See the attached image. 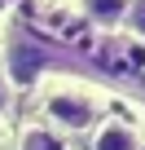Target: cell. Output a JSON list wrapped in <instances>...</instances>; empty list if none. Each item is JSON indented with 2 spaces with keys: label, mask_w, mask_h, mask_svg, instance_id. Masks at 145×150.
<instances>
[{
  "label": "cell",
  "mask_w": 145,
  "mask_h": 150,
  "mask_svg": "<svg viewBox=\"0 0 145 150\" xmlns=\"http://www.w3.org/2000/svg\"><path fill=\"white\" fill-rule=\"evenodd\" d=\"M44 110H48L53 124H62V128H70V132L92 128V119H97V102H92L88 93H70V88H57V93L44 102Z\"/></svg>",
  "instance_id": "6da1fadb"
},
{
  "label": "cell",
  "mask_w": 145,
  "mask_h": 150,
  "mask_svg": "<svg viewBox=\"0 0 145 150\" xmlns=\"http://www.w3.org/2000/svg\"><path fill=\"white\" fill-rule=\"evenodd\" d=\"M5 71H9V80H13V84H35V80H40V71H44V49L31 44V40L9 44V62H5Z\"/></svg>",
  "instance_id": "7a4b0ae2"
},
{
  "label": "cell",
  "mask_w": 145,
  "mask_h": 150,
  "mask_svg": "<svg viewBox=\"0 0 145 150\" xmlns=\"http://www.w3.org/2000/svg\"><path fill=\"white\" fill-rule=\"evenodd\" d=\"M92 150H141V146H136V132L127 124H101L92 137Z\"/></svg>",
  "instance_id": "3957f363"
},
{
  "label": "cell",
  "mask_w": 145,
  "mask_h": 150,
  "mask_svg": "<svg viewBox=\"0 0 145 150\" xmlns=\"http://www.w3.org/2000/svg\"><path fill=\"white\" fill-rule=\"evenodd\" d=\"M127 5H132V0H84V13L97 27H114V22L127 18Z\"/></svg>",
  "instance_id": "277c9868"
},
{
  "label": "cell",
  "mask_w": 145,
  "mask_h": 150,
  "mask_svg": "<svg viewBox=\"0 0 145 150\" xmlns=\"http://www.w3.org/2000/svg\"><path fill=\"white\" fill-rule=\"evenodd\" d=\"M18 150H66V141H62V132L31 124V128H22V137H18Z\"/></svg>",
  "instance_id": "5b68a950"
},
{
  "label": "cell",
  "mask_w": 145,
  "mask_h": 150,
  "mask_svg": "<svg viewBox=\"0 0 145 150\" xmlns=\"http://www.w3.org/2000/svg\"><path fill=\"white\" fill-rule=\"evenodd\" d=\"M127 31L136 35V40H145V0H132V5H127Z\"/></svg>",
  "instance_id": "8992f818"
},
{
  "label": "cell",
  "mask_w": 145,
  "mask_h": 150,
  "mask_svg": "<svg viewBox=\"0 0 145 150\" xmlns=\"http://www.w3.org/2000/svg\"><path fill=\"white\" fill-rule=\"evenodd\" d=\"M5 110H9V80L0 75V115H5Z\"/></svg>",
  "instance_id": "52a82bcc"
}]
</instances>
